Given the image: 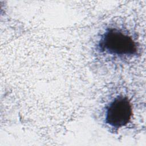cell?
<instances>
[{
    "mask_svg": "<svg viewBox=\"0 0 146 146\" xmlns=\"http://www.w3.org/2000/svg\"><path fill=\"white\" fill-rule=\"evenodd\" d=\"M99 47L102 51L117 56H132L137 51L132 38L116 29H108L102 35Z\"/></svg>",
    "mask_w": 146,
    "mask_h": 146,
    "instance_id": "6da1fadb",
    "label": "cell"
},
{
    "mask_svg": "<svg viewBox=\"0 0 146 146\" xmlns=\"http://www.w3.org/2000/svg\"><path fill=\"white\" fill-rule=\"evenodd\" d=\"M132 114V106L128 98L118 96L115 98L107 108L106 123L112 127L119 128L129 121Z\"/></svg>",
    "mask_w": 146,
    "mask_h": 146,
    "instance_id": "7a4b0ae2",
    "label": "cell"
}]
</instances>
